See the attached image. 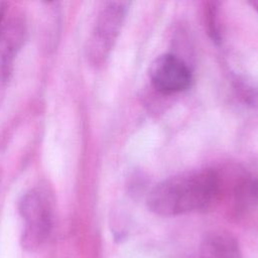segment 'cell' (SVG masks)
Instances as JSON below:
<instances>
[{
  "label": "cell",
  "instance_id": "6da1fadb",
  "mask_svg": "<svg viewBox=\"0 0 258 258\" xmlns=\"http://www.w3.org/2000/svg\"><path fill=\"white\" fill-rule=\"evenodd\" d=\"M220 190L221 179L216 170L187 171L157 183L147 194L146 204L158 216H177L209 209Z\"/></svg>",
  "mask_w": 258,
  "mask_h": 258
},
{
  "label": "cell",
  "instance_id": "7a4b0ae2",
  "mask_svg": "<svg viewBox=\"0 0 258 258\" xmlns=\"http://www.w3.org/2000/svg\"><path fill=\"white\" fill-rule=\"evenodd\" d=\"M19 213L23 220L22 246L27 251H35L45 242L52 226V208L47 192L38 188L25 192L19 202Z\"/></svg>",
  "mask_w": 258,
  "mask_h": 258
},
{
  "label": "cell",
  "instance_id": "3957f363",
  "mask_svg": "<svg viewBox=\"0 0 258 258\" xmlns=\"http://www.w3.org/2000/svg\"><path fill=\"white\" fill-rule=\"evenodd\" d=\"M130 2L110 1L101 8L88 41L87 55L94 66L102 64L109 56L122 29Z\"/></svg>",
  "mask_w": 258,
  "mask_h": 258
},
{
  "label": "cell",
  "instance_id": "277c9868",
  "mask_svg": "<svg viewBox=\"0 0 258 258\" xmlns=\"http://www.w3.org/2000/svg\"><path fill=\"white\" fill-rule=\"evenodd\" d=\"M148 74L153 89L164 96L187 90L192 80L187 64L172 53L157 56L151 62Z\"/></svg>",
  "mask_w": 258,
  "mask_h": 258
},
{
  "label": "cell",
  "instance_id": "5b68a950",
  "mask_svg": "<svg viewBox=\"0 0 258 258\" xmlns=\"http://www.w3.org/2000/svg\"><path fill=\"white\" fill-rule=\"evenodd\" d=\"M25 24L19 18L0 26V81L6 82L12 73L14 59L25 40Z\"/></svg>",
  "mask_w": 258,
  "mask_h": 258
},
{
  "label": "cell",
  "instance_id": "8992f818",
  "mask_svg": "<svg viewBox=\"0 0 258 258\" xmlns=\"http://www.w3.org/2000/svg\"><path fill=\"white\" fill-rule=\"evenodd\" d=\"M201 258H242L236 238L224 230L208 232L200 245Z\"/></svg>",
  "mask_w": 258,
  "mask_h": 258
},
{
  "label": "cell",
  "instance_id": "52a82bcc",
  "mask_svg": "<svg viewBox=\"0 0 258 258\" xmlns=\"http://www.w3.org/2000/svg\"><path fill=\"white\" fill-rule=\"evenodd\" d=\"M234 201L238 211H249L258 207V176H245L234 188Z\"/></svg>",
  "mask_w": 258,
  "mask_h": 258
},
{
  "label": "cell",
  "instance_id": "ba28073f",
  "mask_svg": "<svg viewBox=\"0 0 258 258\" xmlns=\"http://www.w3.org/2000/svg\"><path fill=\"white\" fill-rule=\"evenodd\" d=\"M218 2H207L205 4V24L211 39L219 44L222 40L219 18H218Z\"/></svg>",
  "mask_w": 258,
  "mask_h": 258
},
{
  "label": "cell",
  "instance_id": "9c48e42d",
  "mask_svg": "<svg viewBox=\"0 0 258 258\" xmlns=\"http://www.w3.org/2000/svg\"><path fill=\"white\" fill-rule=\"evenodd\" d=\"M5 11H6V4H5L4 2H2V3H0V26H1L2 23H3Z\"/></svg>",
  "mask_w": 258,
  "mask_h": 258
},
{
  "label": "cell",
  "instance_id": "30bf717a",
  "mask_svg": "<svg viewBox=\"0 0 258 258\" xmlns=\"http://www.w3.org/2000/svg\"><path fill=\"white\" fill-rule=\"evenodd\" d=\"M250 4H251V5L253 6V8L258 12V1H252Z\"/></svg>",
  "mask_w": 258,
  "mask_h": 258
}]
</instances>
